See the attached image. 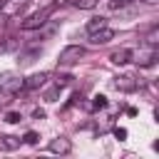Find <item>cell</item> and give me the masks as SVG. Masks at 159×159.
<instances>
[{
    "label": "cell",
    "instance_id": "cell-1",
    "mask_svg": "<svg viewBox=\"0 0 159 159\" xmlns=\"http://www.w3.org/2000/svg\"><path fill=\"white\" fill-rule=\"evenodd\" d=\"M22 87H25V77H20L17 72H2L0 75V94L15 97L17 92H22Z\"/></svg>",
    "mask_w": 159,
    "mask_h": 159
},
{
    "label": "cell",
    "instance_id": "cell-2",
    "mask_svg": "<svg viewBox=\"0 0 159 159\" xmlns=\"http://www.w3.org/2000/svg\"><path fill=\"white\" fill-rule=\"evenodd\" d=\"M52 12H55V5H47V7L37 10V12L27 15V17L20 22V27H22V30H37V27H42V25L50 20V15H52Z\"/></svg>",
    "mask_w": 159,
    "mask_h": 159
},
{
    "label": "cell",
    "instance_id": "cell-3",
    "mask_svg": "<svg viewBox=\"0 0 159 159\" xmlns=\"http://www.w3.org/2000/svg\"><path fill=\"white\" fill-rule=\"evenodd\" d=\"M82 57H84V47H82V45H67V47L60 52L57 65H60V67H72V65H77Z\"/></svg>",
    "mask_w": 159,
    "mask_h": 159
},
{
    "label": "cell",
    "instance_id": "cell-4",
    "mask_svg": "<svg viewBox=\"0 0 159 159\" xmlns=\"http://www.w3.org/2000/svg\"><path fill=\"white\" fill-rule=\"evenodd\" d=\"M112 87H114L117 92H134V89L139 87V82H137L134 77H129V75H117V77L112 80Z\"/></svg>",
    "mask_w": 159,
    "mask_h": 159
},
{
    "label": "cell",
    "instance_id": "cell-5",
    "mask_svg": "<svg viewBox=\"0 0 159 159\" xmlns=\"http://www.w3.org/2000/svg\"><path fill=\"white\" fill-rule=\"evenodd\" d=\"M114 30H109V27H102V30H97V32H92L89 35V42L92 45H107L109 40H114Z\"/></svg>",
    "mask_w": 159,
    "mask_h": 159
},
{
    "label": "cell",
    "instance_id": "cell-6",
    "mask_svg": "<svg viewBox=\"0 0 159 159\" xmlns=\"http://www.w3.org/2000/svg\"><path fill=\"white\" fill-rule=\"evenodd\" d=\"M132 57H134V62L139 65V67H152L154 62H157V52H154V47L152 50H144V52H132Z\"/></svg>",
    "mask_w": 159,
    "mask_h": 159
},
{
    "label": "cell",
    "instance_id": "cell-7",
    "mask_svg": "<svg viewBox=\"0 0 159 159\" xmlns=\"http://www.w3.org/2000/svg\"><path fill=\"white\" fill-rule=\"evenodd\" d=\"M47 80H50V72H35V75H30L25 80V87L22 89H40Z\"/></svg>",
    "mask_w": 159,
    "mask_h": 159
},
{
    "label": "cell",
    "instance_id": "cell-8",
    "mask_svg": "<svg viewBox=\"0 0 159 159\" xmlns=\"http://www.w3.org/2000/svg\"><path fill=\"white\" fill-rule=\"evenodd\" d=\"M50 152L52 154H70L72 152V142L65 139V137H57V139L50 142Z\"/></svg>",
    "mask_w": 159,
    "mask_h": 159
},
{
    "label": "cell",
    "instance_id": "cell-9",
    "mask_svg": "<svg viewBox=\"0 0 159 159\" xmlns=\"http://www.w3.org/2000/svg\"><path fill=\"white\" fill-rule=\"evenodd\" d=\"M22 139L20 137H12V134H0V152H15L20 149Z\"/></svg>",
    "mask_w": 159,
    "mask_h": 159
},
{
    "label": "cell",
    "instance_id": "cell-10",
    "mask_svg": "<svg viewBox=\"0 0 159 159\" xmlns=\"http://www.w3.org/2000/svg\"><path fill=\"white\" fill-rule=\"evenodd\" d=\"M129 60H132V50H129V47L114 50V52L109 55V62H114V65H127Z\"/></svg>",
    "mask_w": 159,
    "mask_h": 159
},
{
    "label": "cell",
    "instance_id": "cell-11",
    "mask_svg": "<svg viewBox=\"0 0 159 159\" xmlns=\"http://www.w3.org/2000/svg\"><path fill=\"white\" fill-rule=\"evenodd\" d=\"M102 27H107V17H102V15H94L87 25H84V30L92 35V32H97V30H102Z\"/></svg>",
    "mask_w": 159,
    "mask_h": 159
},
{
    "label": "cell",
    "instance_id": "cell-12",
    "mask_svg": "<svg viewBox=\"0 0 159 159\" xmlns=\"http://www.w3.org/2000/svg\"><path fill=\"white\" fill-rule=\"evenodd\" d=\"M144 42H147L149 47H157V45H159V27H152V30L147 32V37H144Z\"/></svg>",
    "mask_w": 159,
    "mask_h": 159
},
{
    "label": "cell",
    "instance_id": "cell-13",
    "mask_svg": "<svg viewBox=\"0 0 159 159\" xmlns=\"http://www.w3.org/2000/svg\"><path fill=\"white\" fill-rule=\"evenodd\" d=\"M97 2L99 0H72V5L80 10H92V7H97Z\"/></svg>",
    "mask_w": 159,
    "mask_h": 159
},
{
    "label": "cell",
    "instance_id": "cell-14",
    "mask_svg": "<svg viewBox=\"0 0 159 159\" xmlns=\"http://www.w3.org/2000/svg\"><path fill=\"white\" fill-rule=\"evenodd\" d=\"M72 75H57V80H55V84L57 87H67V84H72Z\"/></svg>",
    "mask_w": 159,
    "mask_h": 159
},
{
    "label": "cell",
    "instance_id": "cell-15",
    "mask_svg": "<svg viewBox=\"0 0 159 159\" xmlns=\"http://www.w3.org/2000/svg\"><path fill=\"white\" fill-rule=\"evenodd\" d=\"M104 107H107V97L104 94H97L94 102H92V109H104Z\"/></svg>",
    "mask_w": 159,
    "mask_h": 159
},
{
    "label": "cell",
    "instance_id": "cell-16",
    "mask_svg": "<svg viewBox=\"0 0 159 159\" xmlns=\"http://www.w3.org/2000/svg\"><path fill=\"white\" fill-rule=\"evenodd\" d=\"M22 142H25V144H37V142H40V134H37V132H25Z\"/></svg>",
    "mask_w": 159,
    "mask_h": 159
},
{
    "label": "cell",
    "instance_id": "cell-17",
    "mask_svg": "<svg viewBox=\"0 0 159 159\" xmlns=\"http://www.w3.org/2000/svg\"><path fill=\"white\" fill-rule=\"evenodd\" d=\"M134 0H109V7L112 10H119V7H127V5H132Z\"/></svg>",
    "mask_w": 159,
    "mask_h": 159
},
{
    "label": "cell",
    "instance_id": "cell-18",
    "mask_svg": "<svg viewBox=\"0 0 159 159\" xmlns=\"http://www.w3.org/2000/svg\"><path fill=\"white\" fill-rule=\"evenodd\" d=\"M35 57H37V50H32V52H27V55H22V57H20L17 62H20V65H30V62H32Z\"/></svg>",
    "mask_w": 159,
    "mask_h": 159
},
{
    "label": "cell",
    "instance_id": "cell-19",
    "mask_svg": "<svg viewBox=\"0 0 159 159\" xmlns=\"http://www.w3.org/2000/svg\"><path fill=\"white\" fill-rule=\"evenodd\" d=\"M22 117H20V112H7L5 114V122H10V124H17Z\"/></svg>",
    "mask_w": 159,
    "mask_h": 159
},
{
    "label": "cell",
    "instance_id": "cell-20",
    "mask_svg": "<svg viewBox=\"0 0 159 159\" xmlns=\"http://www.w3.org/2000/svg\"><path fill=\"white\" fill-rule=\"evenodd\" d=\"M114 137H117V139H127V129L117 127V129H114Z\"/></svg>",
    "mask_w": 159,
    "mask_h": 159
},
{
    "label": "cell",
    "instance_id": "cell-21",
    "mask_svg": "<svg viewBox=\"0 0 159 159\" xmlns=\"http://www.w3.org/2000/svg\"><path fill=\"white\" fill-rule=\"evenodd\" d=\"M57 94H60V87L50 89V92H47V99H50V102H55V97H57Z\"/></svg>",
    "mask_w": 159,
    "mask_h": 159
},
{
    "label": "cell",
    "instance_id": "cell-22",
    "mask_svg": "<svg viewBox=\"0 0 159 159\" xmlns=\"http://www.w3.org/2000/svg\"><path fill=\"white\" fill-rule=\"evenodd\" d=\"M45 117V109H35V119H42Z\"/></svg>",
    "mask_w": 159,
    "mask_h": 159
},
{
    "label": "cell",
    "instance_id": "cell-23",
    "mask_svg": "<svg viewBox=\"0 0 159 159\" xmlns=\"http://www.w3.org/2000/svg\"><path fill=\"white\" fill-rule=\"evenodd\" d=\"M2 5H5V0H0V12H2Z\"/></svg>",
    "mask_w": 159,
    "mask_h": 159
},
{
    "label": "cell",
    "instance_id": "cell-24",
    "mask_svg": "<svg viewBox=\"0 0 159 159\" xmlns=\"http://www.w3.org/2000/svg\"><path fill=\"white\" fill-rule=\"evenodd\" d=\"M152 2H154V0H152Z\"/></svg>",
    "mask_w": 159,
    "mask_h": 159
}]
</instances>
